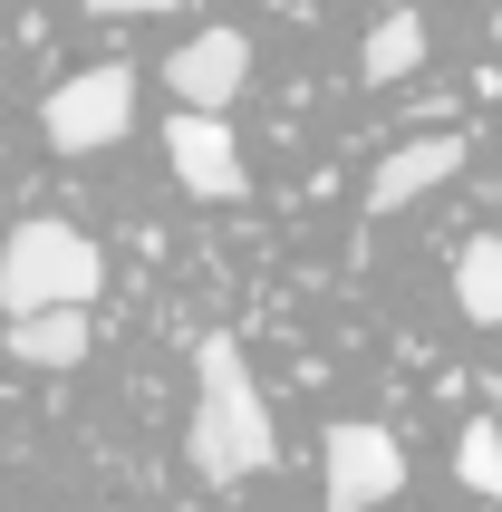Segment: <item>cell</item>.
<instances>
[{
	"label": "cell",
	"mask_w": 502,
	"mask_h": 512,
	"mask_svg": "<svg viewBox=\"0 0 502 512\" xmlns=\"http://www.w3.org/2000/svg\"><path fill=\"white\" fill-rule=\"evenodd\" d=\"M87 10H107V20H145V10H165V0H87Z\"/></svg>",
	"instance_id": "12"
},
{
	"label": "cell",
	"mask_w": 502,
	"mask_h": 512,
	"mask_svg": "<svg viewBox=\"0 0 502 512\" xmlns=\"http://www.w3.org/2000/svg\"><path fill=\"white\" fill-rule=\"evenodd\" d=\"M39 126H49L58 155H97V145H116L126 126H136V68H78V78L49 87V107H39Z\"/></svg>",
	"instance_id": "3"
},
{
	"label": "cell",
	"mask_w": 502,
	"mask_h": 512,
	"mask_svg": "<svg viewBox=\"0 0 502 512\" xmlns=\"http://www.w3.org/2000/svg\"><path fill=\"white\" fill-rule=\"evenodd\" d=\"M165 78H174V97H184V107H213V116H223L232 97L251 87V39H242V29H194V39L174 49Z\"/></svg>",
	"instance_id": "6"
},
{
	"label": "cell",
	"mask_w": 502,
	"mask_h": 512,
	"mask_svg": "<svg viewBox=\"0 0 502 512\" xmlns=\"http://www.w3.org/2000/svg\"><path fill=\"white\" fill-rule=\"evenodd\" d=\"M10 358H20V368H78L87 358V300H58V310L10 319Z\"/></svg>",
	"instance_id": "8"
},
{
	"label": "cell",
	"mask_w": 502,
	"mask_h": 512,
	"mask_svg": "<svg viewBox=\"0 0 502 512\" xmlns=\"http://www.w3.org/2000/svg\"><path fill=\"white\" fill-rule=\"evenodd\" d=\"M194 426H184V455H194L203 484H251V474H271L280 464V426L271 406H261V387H251V358L232 329H213V339L194 348Z\"/></svg>",
	"instance_id": "1"
},
{
	"label": "cell",
	"mask_w": 502,
	"mask_h": 512,
	"mask_svg": "<svg viewBox=\"0 0 502 512\" xmlns=\"http://www.w3.org/2000/svg\"><path fill=\"white\" fill-rule=\"evenodd\" d=\"M107 290V252L87 242L78 223H20L0 242V310H58V300H97Z\"/></svg>",
	"instance_id": "2"
},
{
	"label": "cell",
	"mask_w": 502,
	"mask_h": 512,
	"mask_svg": "<svg viewBox=\"0 0 502 512\" xmlns=\"http://www.w3.org/2000/svg\"><path fill=\"white\" fill-rule=\"evenodd\" d=\"M454 484L483 493V503H502V426L493 416H474V426L454 435Z\"/></svg>",
	"instance_id": "11"
},
{
	"label": "cell",
	"mask_w": 502,
	"mask_h": 512,
	"mask_svg": "<svg viewBox=\"0 0 502 512\" xmlns=\"http://www.w3.org/2000/svg\"><path fill=\"white\" fill-rule=\"evenodd\" d=\"M165 155H174V184L203 194V203H242V184H251L242 145H232V126L213 107H184V116H174V126H165Z\"/></svg>",
	"instance_id": "5"
},
{
	"label": "cell",
	"mask_w": 502,
	"mask_h": 512,
	"mask_svg": "<svg viewBox=\"0 0 502 512\" xmlns=\"http://www.w3.org/2000/svg\"><path fill=\"white\" fill-rule=\"evenodd\" d=\"M454 310L474 329H502V232H474L454 252Z\"/></svg>",
	"instance_id": "9"
},
{
	"label": "cell",
	"mask_w": 502,
	"mask_h": 512,
	"mask_svg": "<svg viewBox=\"0 0 502 512\" xmlns=\"http://www.w3.org/2000/svg\"><path fill=\"white\" fill-rule=\"evenodd\" d=\"M454 174H464V136H406L387 165L367 174V213H406V203H425Z\"/></svg>",
	"instance_id": "7"
},
{
	"label": "cell",
	"mask_w": 502,
	"mask_h": 512,
	"mask_svg": "<svg viewBox=\"0 0 502 512\" xmlns=\"http://www.w3.org/2000/svg\"><path fill=\"white\" fill-rule=\"evenodd\" d=\"M319 464H329V512H377L387 493H406V445H396L387 426H329V445H319Z\"/></svg>",
	"instance_id": "4"
},
{
	"label": "cell",
	"mask_w": 502,
	"mask_h": 512,
	"mask_svg": "<svg viewBox=\"0 0 502 512\" xmlns=\"http://www.w3.org/2000/svg\"><path fill=\"white\" fill-rule=\"evenodd\" d=\"M416 68H425V20L416 10H387V20L367 29V49H358V78L396 87V78H416Z\"/></svg>",
	"instance_id": "10"
},
{
	"label": "cell",
	"mask_w": 502,
	"mask_h": 512,
	"mask_svg": "<svg viewBox=\"0 0 502 512\" xmlns=\"http://www.w3.org/2000/svg\"><path fill=\"white\" fill-rule=\"evenodd\" d=\"M493 49H502V20H493Z\"/></svg>",
	"instance_id": "13"
}]
</instances>
